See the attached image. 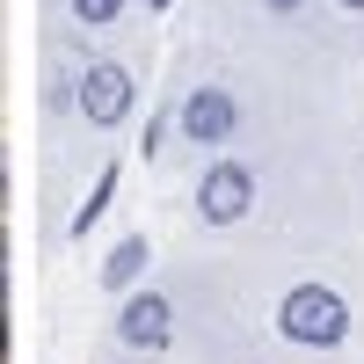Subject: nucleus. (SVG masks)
I'll list each match as a JSON object with an SVG mask.
<instances>
[{
    "instance_id": "obj_3",
    "label": "nucleus",
    "mask_w": 364,
    "mask_h": 364,
    "mask_svg": "<svg viewBox=\"0 0 364 364\" xmlns=\"http://www.w3.org/2000/svg\"><path fill=\"white\" fill-rule=\"evenodd\" d=\"M132 109V73L124 66H87L80 73V117L87 124H124Z\"/></svg>"
},
{
    "instance_id": "obj_2",
    "label": "nucleus",
    "mask_w": 364,
    "mask_h": 364,
    "mask_svg": "<svg viewBox=\"0 0 364 364\" xmlns=\"http://www.w3.org/2000/svg\"><path fill=\"white\" fill-rule=\"evenodd\" d=\"M248 204H255V175L240 168V161H219V168L204 175V190H197V211H204L211 226H233Z\"/></svg>"
},
{
    "instance_id": "obj_7",
    "label": "nucleus",
    "mask_w": 364,
    "mask_h": 364,
    "mask_svg": "<svg viewBox=\"0 0 364 364\" xmlns=\"http://www.w3.org/2000/svg\"><path fill=\"white\" fill-rule=\"evenodd\" d=\"M109 190H117V168H102V175H95V190H87V204L73 211V226H66L73 240H87V226H95V219H102V204H109Z\"/></svg>"
},
{
    "instance_id": "obj_5",
    "label": "nucleus",
    "mask_w": 364,
    "mask_h": 364,
    "mask_svg": "<svg viewBox=\"0 0 364 364\" xmlns=\"http://www.w3.org/2000/svg\"><path fill=\"white\" fill-rule=\"evenodd\" d=\"M168 314H175V306H168L161 291H132L124 314H117V336H124L132 350H161V343H168Z\"/></svg>"
},
{
    "instance_id": "obj_10",
    "label": "nucleus",
    "mask_w": 364,
    "mask_h": 364,
    "mask_svg": "<svg viewBox=\"0 0 364 364\" xmlns=\"http://www.w3.org/2000/svg\"><path fill=\"white\" fill-rule=\"evenodd\" d=\"M146 8H168V0H146Z\"/></svg>"
},
{
    "instance_id": "obj_1",
    "label": "nucleus",
    "mask_w": 364,
    "mask_h": 364,
    "mask_svg": "<svg viewBox=\"0 0 364 364\" xmlns=\"http://www.w3.org/2000/svg\"><path fill=\"white\" fill-rule=\"evenodd\" d=\"M277 328H284L291 343H306V350H336L350 336V306L328 284H291L284 306H277Z\"/></svg>"
},
{
    "instance_id": "obj_9",
    "label": "nucleus",
    "mask_w": 364,
    "mask_h": 364,
    "mask_svg": "<svg viewBox=\"0 0 364 364\" xmlns=\"http://www.w3.org/2000/svg\"><path fill=\"white\" fill-rule=\"evenodd\" d=\"M262 8H269V15H291V8H299V0H262Z\"/></svg>"
},
{
    "instance_id": "obj_11",
    "label": "nucleus",
    "mask_w": 364,
    "mask_h": 364,
    "mask_svg": "<svg viewBox=\"0 0 364 364\" xmlns=\"http://www.w3.org/2000/svg\"><path fill=\"white\" fill-rule=\"evenodd\" d=\"M343 8H364V0H343Z\"/></svg>"
},
{
    "instance_id": "obj_4",
    "label": "nucleus",
    "mask_w": 364,
    "mask_h": 364,
    "mask_svg": "<svg viewBox=\"0 0 364 364\" xmlns=\"http://www.w3.org/2000/svg\"><path fill=\"white\" fill-rule=\"evenodd\" d=\"M182 132H190L197 146L233 139V95H226V87H190V102H182Z\"/></svg>"
},
{
    "instance_id": "obj_6",
    "label": "nucleus",
    "mask_w": 364,
    "mask_h": 364,
    "mask_svg": "<svg viewBox=\"0 0 364 364\" xmlns=\"http://www.w3.org/2000/svg\"><path fill=\"white\" fill-rule=\"evenodd\" d=\"M146 255H154V248H146V233H124V240H117V248H109V262H102V277H109L117 291H124V284H139V269H146Z\"/></svg>"
},
{
    "instance_id": "obj_8",
    "label": "nucleus",
    "mask_w": 364,
    "mask_h": 364,
    "mask_svg": "<svg viewBox=\"0 0 364 364\" xmlns=\"http://www.w3.org/2000/svg\"><path fill=\"white\" fill-rule=\"evenodd\" d=\"M117 8H124V0H73L80 22H117Z\"/></svg>"
}]
</instances>
